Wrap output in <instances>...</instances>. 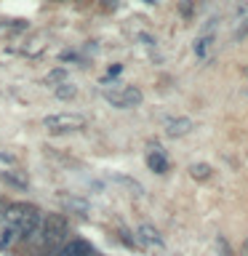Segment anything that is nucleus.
<instances>
[{
	"mask_svg": "<svg viewBox=\"0 0 248 256\" xmlns=\"http://www.w3.org/2000/svg\"><path fill=\"white\" fill-rule=\"evenodd\" d=\"M43 126L51 134H72V131H83L86 128V118L78 112H56L43 120Z\"/></svg>",
	"mask_w": 248,
	"mask_h": 256,
	"instance_id": "obj_1",
	"label": "nucleus"
},
{
	"mask_svg": "<svg viewBox=\"0 0 248 256\" xmlns=\"http://www.w3.org/2000/svg\"><path fill=\"white\" fill-rule=\"evenodd\" d=\"M70 232V224L62 214H48V219L40 222V235H43V243L46 246H59L64 243Z\"/></svg>",
	"mask_w": 248,
	"mask_h": 256,
	"instance_id": "obj_2",
	"label": "nucleus"
},
{
	"mask_svg": "<svg viewBox=\"0 0 248 256\" xmlns=\"http://www.w3.org/2000/svg\"><path fill=\"white\" fill-rule=\"evenodd\" d=\"M104 99H107L112 107L131 110V107H139L144 96L136 86H118V88H112V91H104Z\"/></svg>",
	"mask_w": 248,
	"mask_h": 256,
	"instance_id": "obj_3",
	"label": "nucleus"
},
{
	"mask_svg": "<svg viewBox=\"0 0 248 256\" xmlns=\"http://www.w3.org/2000/svg\"><path fill=\"white\" fill-rule=\"evenodd\" d=\"M14 227H16V232H19V238H32L40 230V211H38L35 206H30Z\"/></svg>",
	"mask_w": 248,
	"mask_h": 256,
	"instance_id": "obj_4",
	"label": "nucleus"
},
{
	"mask_svg": "<svg viewBox=\"0 0 248 256\" xmlns=\"http://www.w3.org/2000/svg\"><path fill=\"white\" fill-rule=\"evenodd\" d=\"M192 128H195V123H192L190 118H171V120H166V134L171 136V139H176V136H187Z\"/></svg>",
	"mask_w": 248,
	"mask_h": 256,
	"instance_id": "obj_5",
	"label": "nucleus"
},
{
	"mask_svg": "<svg viewBox=\"0 0 248 256\" xmlns=\"http://www.w3.org/2000/svg\"><path fill=\"white\" fill-rule=\"evenodd\" d=\"M235 19H238V30L232 32L235 40H243L248 35V3H240L238 11H235Z\"/></svg>",
	"mask_w": 248,
	"mask_h": 256,
	"instance_id": "obj_6",
	"label": "nucleus"
},
{
	"mask_svg": "<svg viewBox=\"0 0 248 256\" xmlns=\"http://www.w3.org/2000/svg\"><path fill=\"white\" fill-rule=\"evenodd\" d=\"M147 166L152 168L155 174H166L168 171V160H166V152L160 147H152V152L147 155Z\"/></svg>",
	"mask_w": 248,
	"mask_h": 256,
	"instance_id": "obj_7",
	"label": "nucleus"
},
{
	"mask_svg": "<svg viewBox=\"0 0 248 256\" xmlns=\"http://www.w3.org/2000/svg\"><path fill=\"white\" fill-rule=\"evenodd\" d=\"M46 46H48V43H46V35H32L22 51L27 54V56H40V54L46 51Z\"/></svg>",
	"mask_w": 248,
	"mask_h": 256,
	"instance_id": "obj_8",
	"label": "nucleus"
},
{
	"mask_svg": "<svg viewBox=\"0 0 248 256\" xmlns=\"http://www.w3.org/2000/svg\"><path fill=\"white\" fill-rule=\"evenodd\" d=\"M62 251L67 256H88V254H91V246H88L86 240H70Z\"/></svg>",
	"mask_w": 248,
	"mask_h": 256,
	"instance_id": "obj_9",
	"label": "nucleus"
},
{
	"mask_svg": "<svg viewBox=\"0 0 248 256\" xmlns=\"http://www.w3.org/2000/svg\"><path fill=\"white\" fill-rule=\"evenodd\" d=\"M139 235H142V243H144V246H160V243H163V240H160V235H158V230L150 227V224H142V227H139Z\"/></svg>",
	"mask_w": 248,
	"mask_h": 256,
	"instance_id": "obj_10",
	"label": "nucleus"
},
{
	"mask_svg": "<svg viewBox=\"0 0 248 256\" xmlns=\"http://www.w3.org/2000/svg\"><path fill=\"white\" fill-rule=\"evenodd\" d=\"M190 176L192 179H208V176H211V166L208 163H195V166H190Z\"/></svg>",
	"mask_w": 248,
	"mask_h": 256,
	"instance_id": "obj_11",
	"label": "nucleus"
},
{
	"mask_svg": "<svg viewBox=\"0 0 248 256\" xmlns=\"http://www.w3.org/2000/svg\"><path fill=\"white\" fill-rule=\"evenodd\" d=\"M19 238V232H16V227H11V224H6V230H3V238H0V248H11L14 246V240Z\"/></svg>",
	"mask_w": 248,
	"mask_h": 256,
	"instance_id": "obj_12",
	"label": "nucleus"
},
{
	"mask_svg": "<svg viewBox=\"0 0 248 256\" xmlns=\"http://www.w3.org/2000/svg\"><path fill=\"white\" fill-rule=\"evenodd\" d=\"M62 203L72 208V211H78V214H86L88 211V203H83V200H75V198H62Z\"/></svg>",
	"mask_w": 248,
	"mask_h": 256,
	"instance_id": "obj_13",
	"label": "nucleus"
},
{
	"mask_svg": "<svg viewBox=\"0 0 248 256\" xmlns=\"http://www.w3.org/2000/svg\"><path fill=\"white\" fill-rule=\"evenodd\" d=\"M56 96H59V99H72V96H75V86L59 83V86H56Z\"/></svg>",
	"mask_w": 248,
	"mask_h": 256,
	"instance_id": "obj_14",
	"label": "nucleus"
},
{
	"mask_svg": "<svg viewBox=\"0 0 248 256\" xmlns=\"http://www.w3.org/2000/svg\"><path fill=\"white\" fill-rule=\"evenodd\" d=\"M46 83H64V70H54V72H48Z\"/></svg>",
	"mask_w": 248,
	"mask_h": 256,
	"instance_id": "obj_15",
	"label": "nucleus"
},
{
	"mask_svg": "<svg viewBox=\"0 0 248 256\" xmlns=\"http://www.w3.org/2000/svg\"><path fill=\"white\" fill-rule=\"evenodd\" d=\"M208 46H211V38H200V40H195V51H198V56H203Z\"/></svg>",
	"mask_w": 248,
	"mask_h": 256,
	"instance_id": "obj_16",
	"label": "nucleus"
},
{
	"mask_svg": "<svg viewBox=\"0 0 248 256\" xmlns=\"http://www.w3.org/2000/svg\"><path fill=\"white\" fill-rule=\"evenodd\" d=\"M3 179L14 182V184H19V187H27V179H22V176H16L14 171H6V174H3Z\"/></svg>",
	"mask_w": 248,
	"mask_h": 256,
	"instance_id": "obj_17",
	"label": "nucleus"
},
{
	"mask_svg": "<svg viewBox=\"0 0 248 256\" xmlns=\"http://www.w3.org/2000/svg\"><path fill=\"white\" fill-rule=\"evenodd\" d=\"M240 256H248V238L243 240V248H240Z\"/></svg>",
	"mask_w": 248,
	"mask_h": 256,
	"instance_id": "obj_18",
	"label": "nucleus"
},
{
	"mask_svg": "<svg viewBox=\"0 0 248 256\" xmlns=\"http://www.w3.org/2000/svg\"><path fill=\"white\" fill-rule=\"evenodd\" d=\"M0 160H3V163H14V158L11 155H3V152H0Z\"/></svg>",
	"mask_w": 248,
	"mask_h": 256,
	"instance_id": "obj_19",
	"label": "nucleus"
},
{
	"mask_svg": "<svg viewBox=\"0 0 248 256\" xmlns=\"http://www.w3.org/2000/svg\"><path fill=\"white\" fill-rule=\"evenodd\" d=\"M3 214H6V203L0 200V216H3Z\"/></svg>",
	"mask_w": 248,
	"mask_h": 256,
	"instance_id": "obj_20",
	"label": "nucleus"
},
{
	"mask_svg": "<svg viewBox=\"0 0 248 256\" xmlns=\"http://www.w3.org/2000/svg\"><path fill=\"white\" fill-rule=\"evenodd\" d=\"M54 256H67V254H64V251H56V254H54Z\"/></svg>",
	"mask_w": 248,
	"mask_h": 256,
	"instance_id": "obj_21",
	"label": "nucleus"
},
{
	"mask_svg": "<svg viewBox=\"0 0 248 256\" xmlns=\"http://www.w3.org/2000/svg\"><path fill=\"white\" fill-rule=\"evenodd\" d=\"M246 78H248V67H246Z\"/></svg>",
	"mask_w": 248,
	"mask_h": 256,
	"instance_id": "obj_22",
	"label": "nucleus"
},
{
	"mask_svg": "<svg viewBox=\"0 0 248 256\" xmlns=\"http://www.w3.org/2000/svg\"><path fill=\"white\" fill-rule=\"evenodd\" d=\"M88 256H96V254H94V251H91V254H88Z\"/></svg>",
	"mask_w": 248,
	"mask_h": 256,
	"instance_id": "obj_23",
	"label": "nucleus"
}]
</instances>
